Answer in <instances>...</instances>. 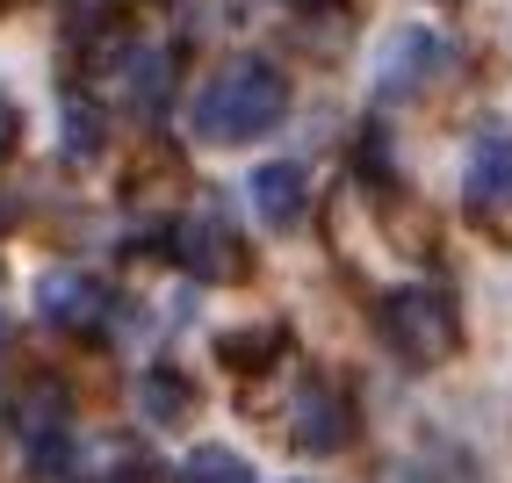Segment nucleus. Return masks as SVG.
I'll return each instance as SVG.
<instances>
[{
  "label": "nucleus",
  "mask_w": 512,
  "mask_h": 483,
  "mask_svg": "<svg viewBox=\"0 0 512 483\" xmlns=\"http://www.w3.org/2000/svg\"><path fill=\"white\" fill-rule=\"evenodd\" d=\"M289 116V80L282 65L267 58H231L217 65L210 80H202L195 109H188V130L202 137V145H253V137H267Z\"/></svg>",
  "instance_id": "f257e3e1"
},
{
  "label": "nucleus",
  "mask_w": 512,
  "mask_h": 483,
  "mask_svg": "<svg viewBox=\"0 0 512 483\" xmlns=\"http://www.w3.org/2000/svg\"><path fill=\"white\" fill-rule=\"evenodd\" d=\"M383 332H390V347L404 361H448L462 347V318H455V303L440 296L433 282H404L383 296Z\"/></svg>",
  "instance_id": "f03ea898"
},
{
  "label": "nucleus",
  "mask_w": 512,
  "mask_h": 483,
  "mask_svg": "<svg viewBox=\"0 0 512 483\" xmlns=\"http://www.w3.org/2000/svg\"><path fill=\"white\" fill-rule=\"evenodd\" d=\"M174 260L195 274V282H231V274L246 267V246H238V231L217 210H195V217L174 224Z\"/></svg>",
  "instance_id": "7ed1b4c3"
},
{
  "label": "nucleus",
  "mask_w": 512,
  "mask_h": 483,
  "mask_svg": "<svg viewBox=\"0 0 512 483\" xmlns=\"http://www.w3.org/2000/svg\"><path fill=\"white\" fill-rule=\"evenodd\" d=\"M440 65V37L433 29H390L383 58H375V101H404L419 94V80Z\"/></svg>",
  "instance_id": "20e7f679"
},
{
  "label": "nucleus",
  "mask_w": 512,
  "mask_h": 483,
  "mask_svg": "<svg viewBox=\"0 0 512 483\" xmlns=\"http://www.w3.org/2000/svg\"><path fill=\"white\" fill-rule=\"evenodd\" d=\"M37 318L73 325V332H94L101 318H109V289H101L94 274H80V267H58V274L37 282Z\"/></svg>",
  "instance_id": "39448f33"
},
{
  "label": "nucleus",
  "mask_w": 512,
  "mask_h": 483,
  "mask_svg": "<svg viewBox=\"0 0 512 483\" xmlns=\"http://www.w3.org/2000/svg\"><path fill=\"white\" fill-rule=\"evenodd\" d=\"M289 433H296V447H311V455H332V447H347V440H354V404H347V390L311 383V390L296 397Z\"/></svg>",
  "instance_id": "423d86ee"
},
{
  "label": "nucleus",
  "mask_w": 512,
  "mask_h": 483,
  "mask_svg": "<svg viewBox=\"0 0 512 483\" xmlns=\"http://www.w3.org/2000/svg\"><path fill=\"white\" fill-rule=\"evenodd\" d=\"M462 202L476 217H512V137H484V145L469 152Z\"/></svg>",
  "instance_id": "0eeeda50"
},
{
  "label": "nucleus",
  "mask_w": 512,
  "mask_h": 483,
  "mask_svg": "<svg viewBox=\"0 0 512 483\" xmlns=\"http://www.w3.org/2000/svg\"><path fill=\"white\" fill-rule=\"evenodd\" d=\"M246 195H253V210L267 217V231H289L303 210H311V181H303L296 159H267V166H253Z\"/></svg>",
  "instance_id": "6e6552de"
},
{
  "label": "nucleus",
  "mask_w": 512,
  "mask_h": 483,
  "mask_svg": "<svg viewBox=\"0 0 512 483\" xmlns=\"http://www.w3.org/2000/svg\"><path fill=\"white\" fill-rule=\"evenodd\" d=\"M174 51H130L123 58V101H130V116H166V101H174Z\"/></svg>",
  "instance_id": "1a4fd4ad"
},
{
  "label": "nucleus",
  "mask_w": 512,
  "mask_h": 483,
  "mask_svg": "<svg viewBox=\"0 0 512 483\" xmlns=\"http://www.w3.org/2000/svg\"><path fill=\"white\" fill-rule=\"evenodd\" d=\"M188 404H195L188 375H174V368H145V375H138V411H145L152 426H181Z\"/></svg>",
  "instance_id": "9d476101"
},
{
  "label": "nucleus",
  "mask_w": 512,
  "mask_h": 483,
  "mask_svg": "<svg viewBox=\"0 0 512 483\" xmlns=\"http://www.w3.org/2000/svg\"><path fill=\"white\" fill-rule=\"evenodd\" d=\"M181 483H253V469L231 447H195V455H181Z\"/></svg>",
  "instance_id": "9b49d317"
},
{
  "label": "nucleus",
  "mask_w": 512,
  "mask_h": 483,
  "mask_svg": "<svg viewBox=\"0 0 512 483\" xmlns=\"http://www.w3.org/2000/svg\"><path fill=\"white\" fill-rule=\"evenodd\" d=\"M65 152H73V159H94L101 152V109H94V101L87 94H65Z\"/></svg>",
  "instance_id": "f8f14e48"
},
{
  "label": "nucleus",
  "mask_w": 512,
  "mask_h": 483,
  "mask_svg": "<svg viewBox=\"0 0 512 483\" xmlns=\"http://www.w3.org/2000/svg\"><path fill=\"white\" fill-rule=\"evenodd\" d=\"M282 361V332H231L224 339V368L253 375V368H275Z\"/></svg>",
  "instance_id": "ddd939ff"
},
{
  "label": "nucleus",
  "mask_w": 512,
  "mask_h": 483,
  "mask_svg": "<svg viewBox=\"0 0 512 483\" xmlns=\"http://www.w3.org/2000/svg\"><path fill=\"white\" fill-rule=\"evenodd\" d=\"M15 145H22V109H15L8 94H0V159H8Z\"/></svg>",
  "instance_id": "4468645a"
},
{
  "label": "nucleus",
  "mask_w": 512,
  "mask_h": 483,
  "mask_svg": "<svg viewBox=\"0 0 512 483\" xmlns=\"http://www.w3.org/2000/svg\"><path fill=\"white\" fill-rule=\"evenodd\" d=\"M0 339H8V318H0Z\"/></svg>",
  "instance_id": "2eb2a0df"
}]
</instances>
